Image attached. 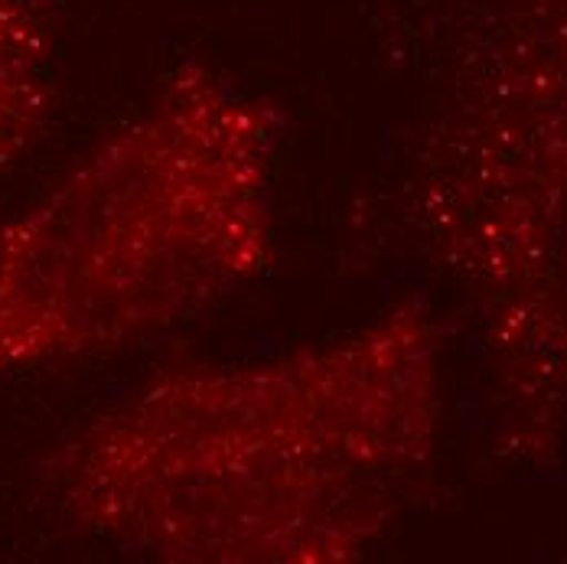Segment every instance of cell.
<instances>
[{"instance_id":"2","label":"cell","mask_w":567,"mask_h":564,"mask_svg":"<svg viewBox=\"0 0 567 564\" xmlns=\"http://www.w3.org/2000/svg\"><path fill=\"white\" fill-rule=\"evenodd\" d=\"M281 109L183 62L147 109L0 228V379L154 337L275 255Z\"/></svg>"},{"instance_id":"3","label":"cell","mask_w":567,"mask_h":564,"mask_svg":"<svg viewBox=\"0 0 567 564\" xmlns=\"http://www.w3.org/2000/svg\"><path fill=\"white\" fill-rule=\"evenodd\" d=\"M56 0H0V173L53 109Z\"/></svg>"},{"instance_id":"1","label":"cell","mask_w":567,"mask_h":564,"mask_svg":"<svg viewBox=\"0 0 567 564\" xmlns=\"http://www.w3.org/2000/svg\"><path fill=\"white\" fill-rule=\"evenodd\" d=\"M434 424L414 310L281 356L144 382L47 463L59 512L164 564H346L398 506Z\"/></svg>"}]
</instances>
